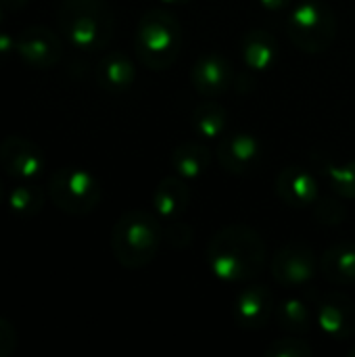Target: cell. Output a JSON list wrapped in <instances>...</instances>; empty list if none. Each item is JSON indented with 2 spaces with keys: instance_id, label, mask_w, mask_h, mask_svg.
Wrapping results in <instances>:
<instances>
[{
  "instance_id": "1",
  "label": "cell",
  "mask_w": 355,
  "mask_h": 357,
  "mask_svg": "<svg viewBox=\"0 0 355 357\" xmlns=\"http://www.w3.org/2000/svg\"><path fill=\"white\" fill-rule=\"evenodd\" d=\"M266 243L257 230L245 224H230L218 230L207 245V264L224 282H247L266 268Z\"/></svg>"
},
{
  "instance_id": "2",
  "label": "cell",
  "mask_w": 355,
  "mask_h": 357,
  "mask_svg": "<svg viewBox=\"0 0 355 357\" xmlns=\"http://www.w3.org/2000/svg\"><path fill=\"white\" fill-rule=\"evenodd\" d=\"M182 44H184L182 25L169 8L155 6L140 17L134 33V50H136V59L146 69L151 71L169 69L178 61Z\"/></svg>"
},
{
  "instance_id": "3",
  "label": "cell",
  "mask_w": 355,
  "mask_h": 357,
  "mask_svg": "<svg viewBox=\"0 0 355 357\" xmlns=\"http://www.w3.org/2000/svg\"><path fill=\"white\" fill-rule=\"evenodd\" d=\"M56 21L63 38L82 52L105 48L115 33V15L107 0H63Z\"/></svg>"
},
{
  "instance_id": "4",
  "label": "cell",
  "mask_w": 355,
  "mask_h": 357,
  "mask_svg": "<svg viewBox=\"0 0 355 357\" xmlns=\"http://www.w3.org/2000/svg\"><path fill=\"white\" fill-rule=\"evenodd\" d=\"M163 243L159 218L146 209H128L119 215L111 232V251L126 270L149 266Z\"/></svg>"
},
{
  "instance_id": "5",
  "label": "cell",
  "mask_w": 355,
  "mask_h": 357,
  "mask_svg": "<svg viewBox=\"0 0 355 357\" xmlns=\"http://www.w3.org/2000/svg\"><path fill=\"white\" fill-rule=\"evenodd\" d=\"M287 36L308 54L324 52L337 38V15L320 0H305L289 13Z\"/></svg>"
},
{
  "instance_id": "6",
  "label": "cell",
  "mask_w": 355,
  "mask_h": 357,
  "mask_svg": "<svg viewBox=\"0 0 355 357\" xmlns=\"http://www.w3.org/2000/svg\"><path fill=\"white\" fill-rule=\"evenodd\" d=\"M46 192L59 211L77 218L92 213L103 199L100 182L82 167H61L50 174Z\"/></svg>"
},
{
  "instance_id": "7",
  "label": "cell",
  "mask_w": 355,
  "mask_h": 357,
  "mask_svg": "<svg viewBox=\"0 0 355 357\" xmlns=\"http://www.w3.org/2000/svg\"><path fill=\"white\" fill-rule=\"evenodd\" d=\"M320 268L316 253L303 243H289L272 257V278L287 289H297L310 282Z\"/></svg>"
},
{
  "instance_id": "8",
  "label": "cell",
  "mask_w": 355,
  "mask_h": 357,
  "mask_svg": "<svg viewBox=\"0 0 355 357\" xmlns=\"http://www.w3.org/2000/svg\"><path fill=\"white\" fill-rule=\"evenodd\" d=\"M17 56L36 71L54 67L63 56V42L56 31L44 25H29L17 36Z\"/></svg>"
},
{
  "instance_id": "9",
  "label": "cell",
  "mask_w": 355,
  "mask_h": 357,
  "mask_svg": "<svg viewBox=\"0 0 355 357\" xmlns=\"http://www.w3.org/2000/svg\"><path fill=\"white\" fill-rule=\"evenodd\" d=\"M0 167L17 180L31 182L46 169L44 151L25 136H6L0 142Z\"/></svg>"
},
{
  "instance_id": "10",
  "label": "cell",
  "mask_w": 355,
  "mask_h": 357,
  "mask_svg": "<svg viewBox=\"0 0 355 357\" xmlns=\"http://www.w3.org/2000/svg\"><path fill=\"white\" fill-rule=\"evenodd\" d=\"M216 155L224 172L232 176H247L262 163L264 146L253 134L236 132L220 140Z\"/></svg>"
},
{
  "instance_id": "11",
  "label": "cell",
  "mask_w": 355,
  "mask_h": 357,
  "mask_svg": "<svg viewBox=\"0 0 355 357\" xmlns=\"http://www.w3.org/2000/svg\"><path fill=\"white\" fill-rule=\"evenodd\" d=\"M236 82L234 67L224 54H203L195 61L190 69V84L192 88L209 98L226 94Z\"/></svg>"
},
{
  "instance_id": "12",
  "label": "cell",
  "mask_w": 355,
  "mask_h": 357,
  "mask_svg": "<svg viewBox=\"0 0 355 357\" xmlns=\"http://www.w3.org/2000/svg\"><path fill=\"white\" fill-rule=\"evenodd\" d=\"M318 324L331 341L355 337V301L343 293H328L318 301Z\"/></svg>"
},
{
  "instance_id": "13",
  "label": "cell",
  "mask_w": 355,
  "mask_h": 357,
  "mask_svg": "<svg viewBox=\"0 0 355 357\" xmlns=\"http://www.w3.org/2000/svg\"><path fill=\"white\" fill-rule=\"evenodd\" d=\"M278 199L293 207V209H303V207H314L320 199V186L318 180L303 167L291 165L285 167L274 182Z\"/></svg>"
},
{
  "instance_id": "14",
  "label": "cell",
  "mask_w": 355,
  "mask_h": 357,
  "mask_svg": "<svg viewBox=\"0 0 355 357\" xmlns=\"http://www.w3.org/2000/svg\"><path fill=\"white\" fill-rule=\"evenodd\" d=\"M274 312H276L274 295L262 284H253L241 291L234 301V322L243 331L264 328L274 316Z\"/></svg>"
},
{
  "instance_id": "15",
  "label": "cell",
  "mask_w": 355,
  "mask_h": 357,
  "mask_svg": "<svg viewBox=\"0 0 355 357\" xmlns=\"http://www.w3.org/2000/svg\"><path fill=\"white\" fill-rule=\"evenodd\" d=\"M190 205V190L184 178L180 176H165L155 192H153V209L155 215L163 222L180 220Z\"/></svg>"
},
{
  "instance_id": "16",
  "label": "cell",
  "mask_w": 355,
  "mask_h": 357,
  "mask_svg": "<svg viewBox=\"0 0 355 357\" xmlns=\"http://www.w3.org/2000/svg\"><path fill=\"white\" fill-rule=\"evenodd\" d=\"M96 82L103 90L111 94L128 92L136 82V67L134 61L123 52H109L98 61L96 67Z\"/></svg>"
},
{
  "instance_id": "17",
  "label": "cell",
  "mask_w": 355,
  "mask_h": 357,
  "mask_svg": "<svg viewBox=\"0 0 355 357\" xmlns=\"http://www.w3.org/2000/svg\"><path fill=\"white\" fill-rule=\"evenodd\" d=\"M241 56L249 71L264 73L268 71L276 56H278V44L274 33L268 29H251L241 40Z\"/></svg>"
},
{
  "instance_id": "18",
  "label": "cell",
  "mask_w": 355,
  "mask_h": 357,
  "mask_svg": "<svg viewBox=\"0 0 355 357\" xmlns=\"http://www.w3.org/2000/svg\"><path fill=\"white\" fill-rule=\"evenodd\" d=\"M320 274L324 280L349 287L355 284V245L354 243H337L328 247L320 257Z\"/></svg>"
},
{
  "instance_id": "19",
  "label": "cell",
  "mask_w": 355,
  "mask_h": 357,
  "mask_svg": "<svg viewBox=\"0 0 355 357\" xmlns=\"http://www.w3.org/2000/svg\"><path fill=\"white\" fill-rule=\"evenodd\" d=\"M209 163H211V151L199 140H188L178 144L169 157V165L174 174L184 180L201 178L207 172Z\"/></svg>"
},
{
  "instance_id": "20",
  "label": "cell",
  "mask_w": 355,
  "mask_h": 357,
  "mask_svg": "<svg viewBox=\"0 0 355 357\" xmlns=\"http://www.w3.org/2000/svg\"><path fill=\"white\" fill-rule=\"evenodd\" d=\"M226 111L218 102H201L190 115L192 130L203 140H216L226 128Z\"/></svg>"
},
{
  "instance_id": "21",
  "label": "cell",
  "mask_w": 355,
  "mask_h": 357,
  "mask_svg": "<svg viewBox=\"0 0 355 357\" xmlns=\"http://www.w3.org/2000/svg\"><path fill=\"white\" fill-rule=\"evenodd\" d=\"M46 195L40 186L36 184H17L8 197H6V205L10 209V213H15L17 218H36L42 209H44V203H46Z\"/></svg>"
},
{
  "instance_id": "22",
  "label": "cell",
  "mask_w": 355,
  "mask_h": 357,
  "mask_svg": "<svg viewBox=\"0 0 355 357\" xmlns=\"http://www.w3.org/2000/svg\"><path fill=\"white\" fill-rule=\"evenodd\" d=\"M274 316H276V322L289 333L303 335L310 331V310L297 297H291V299L282 301L280 305H276Z\"/></svg>"
},
{
  "instance_id": "23",
  "label": "cell",
  "mask_w": 355,
  "mask_h": 357,
  "mask_svg": "<svg viewBox=\"0 0 355 357\" xmlns=\"http://www.w3.org/2000/svg\"><path fill=\"white\" fill-rule=\"evenodd\" d=\"M333 190L343 199H355V161L333 165L326 169Z\"/></svg>"
},
{
  "instance_id": "24",
  "label": "cell",
  "mask_w": 355,
  "mask_h": 357,
  "mask_svg": "<svg viewBox=\"0 0 355 357\" xmlns=\"http://www.w3.org/2000/svg\"><path fill=\"white\" fill-rule=\"evenodd\" d=\"M264 354L268 357H312L314 349L308 341L301 339H278Z\"/></svg>"
},
{
  "instance_id": "25",
  "label": "cell",
  "mask_w": 355,
  "mask_h": 357,
  "mask_svg": "<svg viewBox=\"0 0 355 357\" xmlns=\"http://www.w3.org/2000/svg\"><path fill=\"white\" fill-rule=\"evenodd\" d=\"M165 230H163V238L174 247V249H184L192 243L195 238V232L188 224L180 222V220H172V222H165Z\"/></svg>"
},
{
  "instance_id": "26",
  "label": "cell",
  "mask_w": 355,
  "mask_h": 357,
  "mask_svg": "<svg viewBox=\"0 0 355 357\" xmlns=\"http://www.w3.org/2000/svg\"><path fill=\"white\" fill-rule=\"evenodd\" d=\"M17 349V331L13 322L0 316V357H10Z\"/></svg>"
},
{
  "instance_id": "27",
  "label": "cell",
  "mask_w": 355,
  "mask_h": 357,
  "mask_svg": "<svg viewBox=\"0 0 355 357\" xmlns=\"http://www.w3.org/2000/svg\"><path fill=\"white\" fill-rule=\"evenodd\" d=\"M13 52H17V38L6 31H0V63H6Z\"/></svg>"
},
{
  "instance_id": "28",
  "label": "cell",
  "mask_w": 355,
  "mask_h": 357,
  "mask_svg": "<svg viewBox=\"0 0 355 357\" xmlns=\"http://www.w3.org/2000/svg\"><path fill=\"white\" fill-rule=\"evenodd\" d=\"M257 2L266 10H285L291 4V0H257Z\"/></svg>"
},
{
  "instance_id": "29",
  "label": "cell",
  "mask_w": 355,
  "mask_h": 357,
  "mask_svg": "<svg viewBox=\"0 0 355 357\" xmlns=\"http://www.w3.org/2000/svg\"><path fill=\"white\" fill-rule=\"evenodd\" d=\"M25 2H27V0H2V4H4L6 8H21Z\"/></svg>"
},
{
  "instance_id": "30",
  "label": "cell",
  "mask_w": 355,
  "mask_h": 357,
  "mask_svg": "<svg viewBox=\"0 0 355 357\" xmlns=\"http://www.w3.org/2000/svg\"><path fill=\"white\" fill-rule=\"evenodd\" d=\"M163 6H182V4H188L190 0H159Z\"/></svg>"
},
{
  "instance_id": "31",
  "label": "cell",
  "mask_w": 355,
  "mask_h": 357,
  "mask_svg": "<svg viewBox=\"0 0 355 357\" xmlns=\"http://www.w3.org/2000/svg\"><path fill=\"white\" fill-rule=\"evenodd\" d=\"M4 13H6V6H4L2 0H0V23H2V19H4Z\"/></svg>"
},
{
  "instance_id": "32",
  "label": "cell",
  "mask_w": 355,
  "mask_h": 357,
  "mask_svg": "<svg viewBox=\"0 0 355 357\" xmlns=\"http://www.w3.org/2000/svg\"><path fill=\"white\" fill-rule=\"evenodd\" d=\"M2 201H4V186H2V182H0V205H2Z\"/></svg>"
},
{
  "instance_id": "33",
  "label": "cell",
  "mask_w": 355,
  "mask_h": 357,
  "mask_svg": "<svg viewBox=\"0 0 355 357\" xmlns=\"http://www.w3.org/2000/svg\"><path fill=\"white\" fill-rule=\"evenodd\" d=\"M347 356L355 357V345H354V347H352V349H349V351H347Z\"/></svg>"
}]
</instances>
